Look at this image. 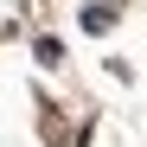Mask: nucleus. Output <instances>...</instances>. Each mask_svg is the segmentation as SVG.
Returning a JSON list of instances; mask_svg holds the SVG:
<instances>
[{
	"label": "nucleus",
	"instance_id": "1",
	"mask_svg": "<svg viewBox=\"0 0 147 147\" xmlns=\"http://www.w3.org/2000/svg\"><path fill=\"white\" fill-rule=\"evenodd\" d=\"M109 26H115L109 7H83V32H109Z\"/></svg>",
	"mask_w": 147,
	"mask_h": 147
}]
</instances>
